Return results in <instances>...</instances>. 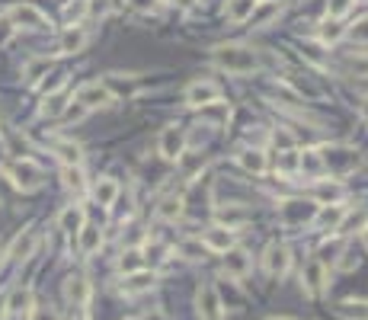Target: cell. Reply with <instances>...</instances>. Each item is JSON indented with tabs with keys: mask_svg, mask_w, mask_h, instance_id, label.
I'll return each instance as SVG.
<instances>
[{
	"mask_svg": "<svg viewBox=\"0 0 368 320\" xmlns=\"http://www.w3.org/2000/svg\"><path fill=\"white\" fill-rule=\"evenodd\" d=\"M211 61L228 74H253V70H259V55L247 45H215Z\"/></svg>",
	"mask_w": 368,
	"mask_h": 320,
	"instance_id": "6da1fadb",
	"label": "cell"
},
{
	"mask_svg": "<svg viewBox=\"0 0 368 320\" xmlns=\"http://www.w3.org/2000/svg\"><path fill=\"white\" fill-rule=\"evenodd\" d=\"M7 180L13 183L16 189H23V192H35V189L42 186V167L32 164L29 157L13 160V164L7 167Z\"/></svg>",
	"mask_w": 368,
	"mask_h": 320,
	"instance_id": "7a4b0ae2",
	"label": "cell"
},
{
	"mask_svg": "<svg viewBox=\"0 0 368 320\" xmlns=\"http://www.w3.org/2000/svg\"><path fill=\"white\" fill-rule=\"evenodd\" d=\"M157 151L164 160H183V154H186V128L167 125L157 138Z\"/></svg>",
	"mask_w": 368,
	"mask_h": 320,
	"instance_id": "3957f363",
	"label": "cell"
},
{
	"mask_svg": "<svg viewBox=\"0 0 368 320\" xmlns=\"http://www.w3.org/2000/svg\"><path fill=\"white\" fill-rule=\"evenodd\" d=\"M74 99L80 106H84V109H106V106L112 103V90L106 84H99V80H90V84H84V87H77V93H74Z\"/></svg>",
	"mask_w": 368,
	"mask_h": 320,
	"instance_id": "277c9868",
	"label": "cell"
},
{
	"mask_svg": "<svg viewBox=\"0 0 368 320\" xmlns=\"http://www.w3.org/2000/svg\"><path fill=\"white\" fill-rule=\"evenodd\" d=\"M288 266H292V250L285 244H269L263 253V269L269 272L272 278H282L285 272H288Z\"/></svg>",
	"mask_w": 368,
	"mask_h": 320,
	"instance_id": "5b68a950",
	"label": "cell"
},
{
	"mask_svg": "<svg viewBox=\"0 0 368 320\" xmlns=\"http://www.w3.org/2000/svg\"><path fill=\"white\" fill-rule=\"evenodd\" d=\"M253 269V259L247 250H240V247H231V250H224V276L234 278V282H240V278H247Z\"/></svg>",
	"mask_w": 368,
	"mask_h": 320,
	"instance_id": "8992f818",
	"label": "cell"
},
{
	"mask_svg": "<svg viewBox=\"0 0 368 320\" xmlns=\"http://www.w3.org/2000/svg\"><path fill=\"white\" fill-rule=\"evenodd\" d=\"M221 99V87L211 84V80H195V84L186 87V103L195 106V109H202V106L209 103H218Z\"/></svg>",
	"mask_w": 368,
	"mask_h": 320,
	"instance_id": "52a82bcc",
	"label": "cell"
},
{
	"mask_svg": "<svg viewBox=\"0 0 368 320\" xmlns=\"http://www.w3.org/2000/svg\"><path fill=\"white\" fill-rule=\"evenodd\" d=\"M7 20L13 23V26H23V29H49V20H45L42 10L29 7V4H20V7H13L7 13Z\"/></svg>",
	"mask_w": 368,
	"mask_h": 320,
	"instance_id": "ba28073f",
	"label": "cell"
},
{
	"mask_svg": "<svg viewBox=\"0 0 368 320\" xmlns=\"http://www.w3.org/2000/svg\"><path fill=\"white\" fill-rule=\"evenodd\" d=\"M154 282H157V276H154L151 269L125 272V278H122V295H128V298L145 295V292H151V288H154Z\"/></svg>",
	"mask_w": 368,
	"mask_h": 320,
	"instance_id": "9c48e42d",
	"label": "cell"
},
{
	"mask_svg": "<svg viewBox=\"0 0 368 320\" xmlns=\"http://www.w3.org/2000/svg\"><path fill=\"white\" fill-rule=\"evenodd\" d=\"M202 244L209 247V253H224L234 247V230L224 228V224H215V228H209L202 234Z\"/></svg>",
	"mask_w": 368,
	"mask_h": 320,
	"instance_id": "30bf717a",
	"label": "cell"
},
{
	"mask_svg": "<svg viewBox=\"0 0 368 320\" xmlns=\"http://www.w3.org/2000/svg\"><path fill=\"white\" fill-rule=\"evenodd\" d=\"M199 314H202V320H221L224 317L221 298H218L215 285H202L199 288Z\"/></svg>",
	"mask_w": 368,
	"mask_h": 320,
	"instance_id": "8fae6325",
	"label": "cell"
},
{
	"mask_svg": "<svg viewBox=\"0 0 368 320\" xmlns=\"http://www.w3.org/2000/svg\"><path fill=\"white\" fill-rule=\"evenodd\" d=\"M35 247H39V234H35V228H26L13 240V244H10V259H16V263H26V259L35 253Z\"/></svg>",
	"mask_w": 368,
	"mask_h": 320,
	"instance_id": "7c38bea8",
	"label": "cell"
},
{
	"mask_svg": "<svg viewBox=\"0 0 368 320\" xmlns=\"http://www.w3.org/2000/svg\"><path fill=\"white\" fill-rule=\"evenodd\" d=\"M311 192L320 205H336L343 195H346V189H343V183H336V180H314Z\"/></svg>",
	"mask_w": 368,
	"mask_h": 320,
	"instance_id": "4fadbf2b",
	"label": "cell"
},
{
	"mask_svg": "<svg viewBox=\"0 0 368 320\" xmlns=\"http://www.w3.org/2000/svg\"><path fill=\"white\" fill-rule=\"evenodd\" d=\"M103 84L112 90V97H135V93H141V80L135 74H109Z\"/></svg>",
	"mask_w": 368,
	"mask_h": 320,
	"instance_id": "5bb4252c",
	"label": "cell"
},
{
	"mask_svg": "<svg viewBox=\"0 0 368 320\" xmlns=\"http://www.w3.org/2000/svg\"><path fill=\"white\" fill-rule=\"evenodd\" d=\"M301 282H305V288L311 295H320L326 288V266L320 263V259H311V263L305 266V272H301Z\"/></svg>",
	"mask_w": 368,
	"mask_h": 320,
	"instance_id": "9a60e30c",
	"label": "cell"
},
{
	"mask_svg": "<svg viewBox=\"0 0 368 320\" xmlns=\"http://www.w3.org/2000/svg\"><path fill=\"white\" fill-rule=\"evenodd\" d=\"M51 151H55V157L61 160L64 167H77L80 160H84V151H80V144L70 138H55L51 141Z\"/></svg>",
	"mask_w": 368,
	"mask_h": 320,
	"instance_id": "2e32d148",
	"label": "cell"
},
{
	"mask_svg": "<svg viewBox=\"0 0 368 320\" xmlns=\"http://www.w3.org/2000/svg\"><path fill=\"white\" fill-rule=\"evenodd\" d=\"M237 164H240L247 173H266V167H269V160H266V154L259 151V147H243V151H237Z\"/></svg>",
	"mask_w": 368,
	"mask_h": 320,
	"instance_id": "e0dca14e",
	"label": "cell"
},
{
	"mask_svg": "<svg viewBox=\"0 0 368 320\" xmlns=\"http://www.w3.org/2000/svg\"><path fill=\"white\" fill-rule=\"evenodd\" d=\"M93 199H97L103 209H112L116 205V199H118V183L112 180V176H99L97 183H93Z\"/></svg>",
	"mask_w": 368,
	"mask_h": 320,
	"instance_id": "ac0fdd59",
	"label": "cell"
},
{
	"mask_svg": "<svg viewBox=\"0 0 368 320\" xmlns=\"http://www.w3.org/2000/svg\"><path fill=\"white\" fill-rule=\"evenodd\" d=\"M84 224H87V211L80 209V205H68V209L58 215V228H61L64 234H80Z\"/></svg>",
	"mask_w": 368,
	"mask_h": 320,
	"instance_id": "d6986e66",
	"label": "cell"
},
{
	"mask_svg": "<svg viewBox=\"0 0 368 320\" xmlns=\"http://www.w3.org/2000/svg\"><path fill=\"white\" fill-rule=\"evenodd\" d=\"M183 211H186V199L183 195H164L160 199V205H157V218L160 221H180L183 218Z\"/></svg>",
	"mask_w": 368,
	"mask_h": 320,
	"instance_id": "ffe728a7",
	"label": "cell"
},
{
	"mask_svg": "<svg viewBox=\"0 0 368 320\" xmlns=\"http://www.w3.org/2000/svg\"><path fill=\"white\" fill-rule=\"evenodd\" d=\"M77 247H80V253H84V257L97 253L99 247H103V228H97V224H84V228H80V234H77Z\"/></svg>",
	"mask_w": 368,
	"mask_h": 320,
	"instance_id": "44dd1931",
	"label": "cell"
},
{
	"mask_svg": "<svg viewBox=\"0 0 368 320\" xmlns=\"http://www.w3.org/2000/svg\"><path fill=\"white\" fill-rule=\"evenodd\" d=\"M87 42H90V32H87L84 26H70L68 32L61 35V45H58V49H61L64 55H74V51H84Z\"/></svg>",
	"mask_w": 368,
	"mask_h": 320,
	"instance_id": "7402d4cb",
	"label": "cell"
},
{
	"mask_svg": "<svg viewBox=\"0 0 368 320\" xmlns=\"http://www.w3.org/2000/svg\"><path fill=\"white\" fill-rule=\"evenodd\" d=\"M64 295H68V301L74 307H87V301H90V282H87L84 276L68 278V288H64Z\"/></svg>",
	"mask_w": 368,
	"mask_h": 320,
	"instance_id": "603a6c76",
	"label": "cell"
},
{
	"mask_svg": "<svg viewBox=\"0 0 368 320\" xmlns=\"http://www.w3.org/2000/svg\"><path fill=\"white\" fill-rule=\"evenodd\" d=\"M51 68H55L51 58H29V61L23 64V80H26V84H39V77H49Z\"/></svg>",
	"mask_w": 368,
	"mask_h": 320,
	"instance_id": "cb8c5ba5",
	"label": "cell"
},
{
	"mask_svg": "<svg viewBox=\"0 0 368 320\" xmlns=\"http://www.w3.org/2000/svg\"><path fill=\"white\" fill-rule=\"evenodd\" d=\"M247 221H250V211L240 209V205H228V209H218V224H224V228H231V230L243 228Z\"/></svg>",
	"mask_w": 368,
	"mask_h": 320,
	"instance_id": "d4e9b609",
	"label": "cell"
},
{
	"mask_svg": "<svg viewBox=\"0 0 368 320\" xmlns=\"http://www.w3.org/2000/svg\"><path fill=\"white\" fill-rule=\"evenodd\" d=\"M259 0H228V7H224V13H228L231 23H247L253 16V10H257Z\"/></svg>",
	"mask_w": 368,
	"mask_h": 320,
	"instance_id": "484cf974",
	"label": "cell"
},
{
	"mask_svg": "<svg viewBox=\"0 0 368 320\" xmlns=\"http://www.w3.org/2000/svg\"><path fill=\"white\" fill-rule=\"evenodd\" d=\"M29 311H32V288L23 285V288H16V292L10 295L7 314H29Z\"/></svg>",
	"mask_w": 368,
	"mask_h": 320,
	"instance_id": "4316f807",
	"label": "cell"
},
{
	"mask_svg": "<svg viewBox=\"0 0 368 320\" xmlns=\"http://www.w3.org/2000/svg\"><path fill=\"white\" fill-rule=\"evenodd\" d=\"M368 228V211H346L340 221V234H355V230H365Z\"/></svg>",
	"mask_w": 368,
	"mask_h": 320,
	"instance_id": "83f0119b",
	"label": "cell"
},
{
	"mask_svg": "<svg viewBox=\"0 0 368 320\" xmlns=\"http://www.w3.org/2000/svg\"><path fill=\"white\" fill-rule=\"evenodd\" d=\"M231 116L228 103H209V106H202V118L209 122V125H224Z\"/></svg>",
	"mask_w": 368,
	"mask_h": 320,
	"instance_id": "f1b7e54d",
	"label": "cell"
},
{
	"mask_svg": "<svg viewBox=\"0 0 368 320\" xmlns=\"http://www.w3.org/2000/svg\"><path fill=\"white\" fill-rule=\"evenodd\" d=\"M4 138H7V154H13L16 160H23V157H29V154H32L29 141L23 138L20 132H7V135H4Z\"/></svg>",
	"mask_w": 368,
	"mask_h": 320,
	"instance_id": "f546056e",
	"label": "cell"
},
{
	"mask_svg": "<svg viewBox=\"0 0 368 320\" xmlns=\"http://www.w3.org/2000/svg\"><path fill=\"white\" fill-rule=\"evenodd\" d=\"M61 183H64V189H74V192H80V189L87 186L80 164H77V167H61Z\"/></svg>",
	"mask_w": 368,
	"mask_h": 320,
	"instance_id": "4dcf8cb0",
	"label": "cell"
},
{
	"mask_svg": "<svg viewBox=\"0 0 368 320\" xmlns=\"http://www.w3.org/2000/svg\"><path fill=\"white\" fill-rule=\"evenodd\" d=\"M343 215H346V209H324V211H317V228H340V221H343Z\"/></svg>",
	"mask_w": 368,
	"mask_h": 320,
	"instance_id": "1f68e13d",
	"label": "cell"
},
{
	"mask_svg": "<svg viewBox=\"0 0 368 320\" xmlns=\"http://www.w3.org/2000/svg\"><path fill=\"white\" fill-rule=\"evenodd\" d=\"M340 314L349 320H368V301H346L340 304Z\"/></svg>",
	"mask_w": 368,
	"mask_h": 320,
	"instance_id": "d6a6232c",
	"label": "cell"
},
{
	"mask_svg": "<svg viewBox=\"0 0 368 320\" xmlns=\"http://www.w3.org/2000/svg\"><path fill=\"white\" fill-rule=\"evenodd\" d=\"M278 13V4H266L263 10H259V4H257V10H253V16H250V23H253V29H263L266 23L272 20V16Z\"/></svg>",
	"mask_w": 368,
	"mask_h": 320,
	"instance_id": "836d02e7",
	"label": "cell"
},
{
	"mask_svg": "<svg viewBox=\"0 0 368 320\" xmlns=\"http://www.w3.org/2000/svg\"><path fill=\"white\" fill-rule=\"evenodd\" d=\"M298 170H301V173H311V176H317L320 170H324V160H320L314 151H305V154H301V164H298Z\"/></svg>",
	"mask_w": 368,
	"mask_h": 320,
	"instance_id": "e575fe53",
	"label": "cell"
},
{
	"mask_svg": "<svg viewBox=\"0 0 368 320\" xmlns=\"http://www.w3.org/2000/svg\"><path fill=\"white\" fill-rule=\"evenodd\" d=\"M343 35H346V29H343L336 20H326L324 26H320V39H324L326 45H330V42H340Z\"/></svg>",
	"mask_w": 368,
	"mask_h": 320,
	"instance_id": "d590c367",
	"label": "cell"
},
{
	"mask_svg": "<svg viewBox=\"0 0 368 320\" xmlns=\"http://www.w3.org/2000/svg\"><path fill=\"white\" fill-rule=\"evenodd\" d=\"M64 109H68L64 93H51V97L42 103V116H64Z\"/></svg>",
	"mask_w": 368,
	"mask_h": 320,
	"instance_id": "8d00e7d4",
	"label": "cell"
},
{
	"mask_svg": "<svg viewBox=\"0 0 368 320\" xmlns=\"http://www.w3.org/2000/svg\"><path fill=\"white\" fill-rule=\"evenodd\" d=\"M301 164V154L298 151H282L278 154V170H285V173H295Z\"/></svg>",
	"mask_w": 368,
	"mask_h": 320,
	"instance_id": "74e56055",
	"label": "cell"
},
{
	"mask_svg": "<svg viewBox=\"0 0 368 320\" xmlns=\"http://www.w3.org/2000/svg\"><path fill=\"white\" fill-rule=\"evenodd\" d=\"M180 250L186 253L189 259H205V253H209V247L202 244V240H183V244H180Z\"/></svg>",
	"mask_w": 368,
	"mask_h": 320,
	"instance_id": "f35d334b",
	"label": "cell"
},
{
	"mask_svg": "<svg viewBox=\"0 0 368 320\" xmlns=\"http://www.w3.org/2000/svg\"><path fill=\"white\" fill-rule=\"evenodd\" d=\"M336 266H340V269H343V272H352V269H355V266H359V257H355V253H352V250H343V253H340V257H336Z\"/></svg>",
	"mask_w": 368,
	"mask_h": 320,
	"instance_id": "ab89813d",
	"label": "cell"
},
{
	"mask_svg": "<svg viewBox=\"0 0 368 320\" xmlns=\"http://www.w3.org/2000/svg\"><path fill=\"white\" fill-rule=\"evenodd\" d=\"M122 269H125V272H138L141 269V250H128L125 257H122Z\"/></svg>",
	"mask_w": 368,
	"mask_h": 320,
	"instance_id": "60d3db41",
	"label": "cell"
},
{
	"mask_svg": "<svg viewBox=\"0 0 368 320\" xmlns=\"http://www.w3.org/2000/svg\"><path fill=\"white\" fill-rule=\"evenodd\" d=\"M346 35H352L355 42H368V16L365 20H359L352 29H346Z\"/></svg>",
	"mask_w": 368,
	"mask_h": 320,
	"instance_id": "b9f144b4",
	"label": "cell"
},
{
	"mask_svg": "<svg viewBox=\"0 0 368 320\" xmlns=\"http://www.w3.org/2000/svg\"><path fill=\"white\" fill-rule=\"evenodd\" d=\"M29 320H58V314L51 311V307H45V304H32V311H29Z\"/></svg>",
	"mask_w": 368,
	"mask_h": 320,
	"instance_id": "7bdbcfd3",
	"label": "cell"
},
{
	"mask_svg": "<svg viewBox=\"0 0 368 320\" xmlns=\"http://www.w3.org/2000/svg\"><path fill=\"white\" fill-rule=\"evenodd\" d=\"M349 7H352V0H330V16L340 20V16H346Z\"/></svg>",
	"mask_w": 368,
	"mask_h": 320,
	"instance_id": "ee69618b",
	"label": "cell"
},
{
	"mask_svg": "<svg viewBox=\"0 0 368 320\" xmlns=\"http://www.w3.org/2000/svg\"><path fill=\"white\" fill-rule=\"evenodd\" d=\"M13 32H16L13 23H10V20H0V49H4V45L13 39Z\"/></svg>",
	"mask_w": 368,
	"mask_h": 320,
	"instance_id": "f6af8a7d",
	"label": "cell"
},
{
	"mask_svg": "<svg viewBox=\"0 0 368 320\" xmlns=\"http://www.w3.org/2000/svg\"><path fill=\"white\" fill-rule=\"evenodd\" d=\"M349 68H352L359 77L368 74V58H365V55H352V58H349Z\"/></svg>",
	"mask_w": 368,
	"mask_h": 320,
	"instance_id": "bcb514c9",
	"label": "cell"
},
{
	"mask_svg": "<svg viewBox=\"0 0 368 320\" xmlns=\"http://www.w3.org/2000/svg\"><path fill=\"white\" fill-rule=\"evenodd\" d=\"M132 4H135L138 10H147V13H151V10L157 7V0H132Z\"/></svg>",
	"mask_w": 368,
	"mask_h": 320,
	"instance_id": "7dc6e473",
	"label": "cell"
},
{
	"mask_svg": "<svg viewBox=\"0 0 368 320\" xmlns=\"http://www.w3.org/2000/svg\"><path fill=\"white\" fill-rule=\"evenodd\" d=\"M145 320H164V314H160V311H154V314H147Z\"/></svg>",
	"mask_w": 368,
	"mask_h": 320,
	"instance_id": "c3c4849f",
	"label": "cell"
},
{
	"mask_svg": "<svg viewBox=\"0 0 368 320\" xmlns=\"http://www.w3.org/2000/svg\"><path fill=\"white\" fill-rule=\"evenodd\" d=\"M362 118H365V122H368V99H365V103H362Z\"/></svg>",
	"mask_w": 368,
	"mask_h": 320,
	"instance_id": "681fc988",
	"label": "cell"
},
{
	"mask_svg": "<svg viewBox=\"0 0 368 320\" xmlns=\"http://www.w3.org/2000/svg\"><path fill=\"white\" fill-rule=\"evenodd\" d=\"M362 237H365V247H368V228H365V230H362Z\"/></svg>",
	"mask_w": 368,
	"mask_h": 320,
	"instance_id": "f907efd6",
	"label": "cell"
},
{
	"mask_svg": "<svg viewBox=\"0 0 368 320\" xmlns=\"http://www.w3.org/2000/svg\"><path fill=\"white\" fill-rule=\"evenodd\" d=\"M269 320H295V317H269Z\"/></svg>",
	"mask_w": 368,
	"mask_h": 320,
	"instance_id": "816d5d0a",
	"label": "cell"
},
{
	"mask_svg": "<svg viewBox=\"0 0 368 320\" xmlns=\"http://www.w3.org/2000/svg\"><path fill=\"white\" fill-rule=\"evenodd\" d=\"M259 4H276V0H259Z\"/></svg>",
	"mask_w": 368,
	"mask_h": 320,
	"instance_id": "f5cc1de1",
	"label": "cell"
}]
</instances>
